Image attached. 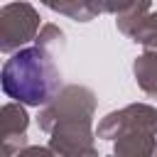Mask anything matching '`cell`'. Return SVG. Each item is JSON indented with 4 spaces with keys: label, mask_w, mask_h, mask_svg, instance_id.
Here are the masks:
<instances>
[{
    "label": "cell",
    "mask_w": 157,
    "mask_h": 157,
    "mask_svg": "<svg viewBox=\"0 0 157 157\" xmlns=\"http://www.w3.org/2000/svg\"><path fill=\"white\" fill-rule=\"evenodd\" d=\"M2 88L10 98L29 105L47 103L59 88V71L52 59L37 49H22L2 66Z\"/></svg>",
    "instance_id": "1"
}]
</instances>
